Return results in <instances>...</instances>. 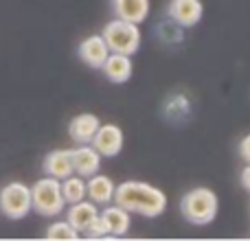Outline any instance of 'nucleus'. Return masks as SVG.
<instances>
[{"label":"nucleus","mask_w":250,"mask_h":241,"mask_svg":"<svg viewBox=\"0 0 250 241\" xmlns=\"http://www.w3.org/2000/svg\"><path fill=\"white\" fill-rule=\"evenodd\" d=\"M114 204L123 206L127 213L143 217H160L167 208V195L163 189L141 180H127L114 186Z\"/></svg>","instance_id":"obj_1"},{"label":"nucleus","mask_w":250,"mask_h":241,"mask_svg":"<svg viewBox=\"0 0 250 241\" xmlns=\"http://www.w3.org/2000/svg\"><path fill=\"white\" fill-rule=\"evenodd\" d=\"M217 211H220V198L208 186H195L187 191L180 200V213L193 226H208L215 221Z\"/></svg>","instance_id":"obj_2"},{"label":"nucleus","mask_w":250,"mask_h":241,"mask_svg":"<svg viewBox=\"0 0 250 241\" xmlns=\"http://www.w3.org/2000/svg\"><path fill=\"white\" fill-rule=\"evenodd\" d=\"M31 208L42 217H57L66 208L62 195V180L57 178H42L31 186Z\"/></svg>","instance_id":"obj_3"},{"label":"nucleus","mask_w":250,"mask_h":241,"mask_svg":"<svg viewBox=\"0 0 250 241\" xmlns=\"http://www.w3.org/2000/svg\"><path fill=\"white\" fill-rule=\"evenodd\" d=\"M101 35H104L110 53H121V55H129V57H132L134 53H138L141 40H143L138 24L119 20V18L110 20L108 24L104 26V33Z\"/></svg>","instance_id":"obj_4"},{"label":"nucleus","mask_w":250,"mask_h":241,"mask_svg":"<svg viewBox=\"0 0 250 241\" xmlns=\"http://www.w3.org/2000/svg\"><path fill=\"white\" fill-rule=\"evenodd\" d=\"M31 208V186L24 182H9L0 189V213L9 220H24Z\"/></svg>","instance_id":"obj_5"},{"label":"nucleus","mask_w":250,"mask_h":241,"mask_svg":"<svg viewBox=\"0 0 250 241\" xmlns=\"http://www.w3.org/2000/svg\"><path fill=\"white\" fill-rule=\"evenodd\" d=\"M123 142H125V136H123V129L114 123H101L97 127L95 136H92L90 145L95 147L97 151L101 154V158H114V156L121 154L123 149Z\"/></svg>","instance_id":"obj_6"},{"label":"nucleus","mask_w":250,"mask_h":241,"mask_svg":"<svg viewBox=\"0 0 250 241\" xmlns=\"http://www.w3.org/2000/svg\"><path fill=\"white\" fill-rule=\"evenodd\" d=\"M167 16L171 18L176 24L191 29L195 26L204 16V4L202 0H169L167 4Z\"/></svg>","instance_id":"obj_7"},{"label":"nucleus","mask_w":250,"mask_h":241,"mask_svg":"<svg viewBox=\"0 0 250 241\" xmlns=\"http://www.w3.org/2000/svg\"><path fill=\"white\" fill-rule=\"evenodd\" d=\"M77 55L88 68L99 70L101 66H104L105 57L110 55V48H108V44H105L104 35H88V38L79 44Z\"/></svg>","instance_id":"obj_8"},{"label":"nucleus","mask_w":250,"mask_h":241,"mask_svg":"<svg viewBox=\"0 0 250 241\" xmlns=\"http://www.w3.org/2000/svg\"><path fill=\"white\" fill-rule=\"evenodd\" d=\"M70 156H73V171L82 178H90L95 173H99L101 169V154L90 145H79L77 149H70Z\"/></svg>","instance_id":"obj_9"},{"label":"nucleus","mask_w":250,"mask_h":241,"mask_svg":"<svg viewBox=\"0 0 250 241\" xmlns=\"http://www.w3.org/2000/svg\"><path fill=\"white\" fill-rule=\"evenodd\" d=\"M99 217H101V221H104V226H105L108 239L127 235L129 224H132V213H127L123 206H119V204H114V206L105 204L104 211L99 213Z\"/></svg>","instance_id":"obj_10"},{"label":"nucleus","mask_w":250,"mask_h":241,"mask_svg":"<svg viewBox=\"0 0 250 241\" xmlns=\"http://www.w3.org/2000/svg\"><path fill=\"white\" fill-rule=\"evenodd\" d=\"M149 0H112L114 18L134 24H143L149 18Z\"/></svg>","instance_id":"obj_11"},{"label":"nucleus","mask_w":250,"mask_h":241,"mask_svg":"<svg viewBox=\"0 0 250 241\" xmlns=\"http://www.w3.org/2000/svg\"><path fill=\"white\" fill-rule=\"evenodd\" d=\"M86 198H90V202L97 204V206L112 204V198H114L112 178L104 176V173H95V176L86 178Z\"/></svg>","instance_id":"obj_12"},{"label":"nucleus","mask_w":250,"mask_h":241,"mask_svg":"<svg viewBox=\"0 0 250 241\" xmlns=\"http://www.w3.org/2000/svg\"><path fill=\"white\" fill-rule=\"evenodd\" d=\"M99 70H104V75H105V79H108V81L125 83V81H129V77H132V73H134L132 57H129V55H121V53H110Z\"/></svg>","instance_id":"obj_13"},{"label":"nucleus","mask_w":250,"mask_h":241,"mask_svg":"<svg viewBox=\"0 0 250 241\" xmlns=\"http://www.w3.org/2000/svg\"><path fill=\"white\" fill-rule=\"evenodd\" d=\"M42 169L46 176L57 178V180H64V178L73 176V156H70V149H55L48 151L44 156Z\"/></svg>","instance_id":"obj_14"},{"label":"nucleus","mask_w":250,"mask_h":241,"mask_svg":"<svg viewBox=\"0 0 250 241\" xmlns=\"http://www.w3.org/2000/svg\"><path fill=\"white\" fill-rule=\"evenodd\" d=\"M97 215H99L97 204L86 202V200H79V202L70 204V208L66 211V221H68V224L73 226L79 235H82L83 230H86L88 226L97 220Z\"/></svg>","instance_id":"obj_15"},{"label":"nucleus","mask_w":250,"mask_h":241,"mask_svg":"<svg viewBox=\"0 0 250 241\" xmlns=\"http://www.w3.org/2000/svg\"><path fill=\"white\" fill-rule=\"evenodd\" d=\"M99 125H101V120H99V117H95V114H90V112L77 114V117L68 123V134L77 145H86V142L92 141V136H95Z\"/></svg>","instance_id":"obj_16"},{"label":"nucleus","mask_w":250,"mask_h":241,"mask_svg":"<svg viewBox=\"0 0 250 241\" xmlns=\"http://www.w3.org/2000/svg\"><path fill=\"white\" fill-rule=\"evenodd\" d=\"M62 195H64L66 204H75L79 200H86V178L77 176V173L64 178L62 180Z\"/></svg>","instance_id":"obj_17"},{"label":"nucleus","mask_w":250,"mask_h":241,"mask_svg":"<svg viewBox=\"0 0 250 241\" xmlns=\"http://www.w3.org/2000/svg\"><path fill=\"white\" fill-rule=\"evenodd\" d=\"M44 237L51 239V241H75V239H79V233L68 224V221H53V224L46 228Z\"/></svg>","instance_id":"obj_18"},{"label":"nucleus","mask_w":250,"mask_h":241,"mask_svg":"<svg viewBox=\"0 0 250 241\" xmlns=\"http://www.w3.org/2000/svg\"><path fill=\"white\" fill-rule=\"evenodd\" d=\"M237 151H239V158H242L244 162H250V134H246V136L239 141Z\"/></svg>","instance_id":"obj_19"},{"label":"nucleus","mask_w":250,"mask_h":241,"mask_svg":"<svg viewBox=\"0 0 250 241\" xmlns=\"http://www.w3.org/2000/svg\"><path fill=\"white\" fill-rule=\"evenodd\" d=\"M239 182H242L244 191H248L250 193V162H246V167H244L242 173H239Z\"/></svg>","instance_id":"obj_20"}]
</instances>
